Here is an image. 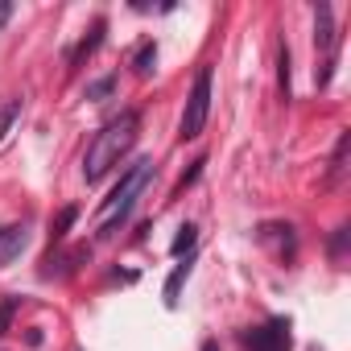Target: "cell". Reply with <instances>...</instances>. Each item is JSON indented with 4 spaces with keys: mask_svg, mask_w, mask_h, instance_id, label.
Instances as JSON below:
<instances>
[{
    "mask_svg": "<svg viewBox=\"0 0 351 351\" xmlns=\"http://www.w3.org/2000/svg\"><path fill=\"white\" fill-rule=\"evenodd\" d=\"M75 219H79V211H75V207H66V211L58 215V223H54V240H62V236H66V228H71Z\"/></svg>",
    "mask_w": 351,
    "mask_h": 351,
    "instance_id": "obj_13",
    "label": "cell"
},
{
    "mask_svg": "<svg viewBox=\"0 0 351 351\" xmlns=\"http://www.w3.org/2000/svg\"><path fill=\"white\" fill-rule=\"evenodd\" d=\"M149 182H153V157H136L124 173H120V182H116V191L108 195V203H104V211H99V240H108V236H116L124 223H128V215L136 211V203H141V195L149 191Z\"/></svg>",
    "mask_w": 351,
    "mask_h": 351,
    "instance_id": "obj_2",
    "label": "cell"
},
{
    "mask_svg": "<svg viewBox=\"0 0 351 351\" xmlns=\"http://www.w3.org/2000/svg\"><path fill=\"white\" fill-rule=\"evenodd\" d=\"M203 351H219V343H215V339H207V343H203Z\"/></svg>",
    "mask_w": 351,
    "mask_h": 351,
    "instance_id": "obj_17",
    "label": "cell"
},
{
    "mask_svg": "<svg viewBox=\"0 0 351 351\" xmlns=\"http://www.w3.org/2000/svg\"><path fill=\"white\" fill-rule=\"evenodd\" d=\"M29 244V232L25 228H0V269H9Z\"/></svg>",
    "mask_w": 351,
    "mask_h": 351,
    "instance_id": "obj_5",
    "label": "cell"
},
{
    "mask_svg": "<svg viewBox=\"0 0 351 351\" xmlns=\"http://www.w3.org/2000/svg\"><path fill=\"white\" fill-rule=\"evenodd\" d=\"M186 277H191V261H186V265H178V269L169 273V281H165V306H178V293H182Z\"/></svg>",
    "mask_w": 351,
    "mask_h": 351,
    "instance_id": "obj_7",
    "label": "cell"
},
{
    "mask_svg": "<svg viewBox=\"0 0 351 351\" xmlns=\"http://www.w3.org/2000/svg\"><path fill=\"white\" fill-rule=\"evenodd\" d=\"M207 116H211V66H199V75H195V87H191V95H186V108H182L178 136H182V141H195V136H203V128H207Z\"/></svg>",
    "mask_w": 351,
    "mask_h": 351,
    "instance_id": "obj_3",
    "label": "cell"
},
{
    "mask_svg": "<svg viewBox=\"0 0 351 351\" xmlns=\"http://www.w3.org/2000/svg\"><path fill=\"white\" fill-rule=\"evenodd\" d=\"M112 87H116V79L108 75V79H99V83H91V87H87V99H104Z\"/></svg>",
    "mask_w": 351,
    "mask_h": 351,
    "instance_id": "obj_14",
    "label": "cell"
},
{
    "mask_svg": "<svg viewBox=\"0 0 351 351\" xmlns=\"http://www.w3.org/2000/svg\"><path fill=\"white\" fill-rule=\"evenodd\" d=\"M281 95L289 99V50H281Z\"/></svg>",
    "mask_w": 351,
    "mask_h": 351,
    "instance_id": "obj_16",
    "label": "cell"
},
{
    "mask_svg": "<svg viewBox=\"0 0 351 351\" xmlns=\"http://www.w3.org/2000/svg\"><path fill=\"white\" fill-rule=\"evenodd\" d=\"M153 62H157V46H153V42H145V46L136 50V58H132V71L145 79V75H153Z\"/></svg>",
    "mask_w": 351,
    "mask_h": 351,
    "instance_id": "obj_10",
    "label": "cell"
},
{
    "mask_svg": "<svg viewBox=\"0 0 351 351\" xmlns=\"http://www.w3.org/2000/svg\"><path fill=\"white\" fill-rule=\"evenodd\" d=\"M314 46L318 50H330L335 46V9L330 5H318L314 9Z\"/></svg>",
    "mask_w": 351,
    "mask_h": 351,
    "instance_id": "obj_6",
    "label": "cell"
},
{
    "mask_svg": "<svg viewBox=\"0 0 351 351\" xmlns=\"http://www.w3.org/2000/svg\"><path fill=\"white\" fill-rule=\"evenodd\" d=\"M136 136H141V112H136V108H124L120 116H112V120L91 136V145H87V153H83V178H87V182H99L112 165H120V161L128 157V149L136 145Z\"/></svg>",
    "mask_w": 351,
    "mask_h": 351,
    "instance_id": "obj_1",
    "label": "cell"
},
{
    "mask_svg": "<svg viewBox=\"0 0 351 351\" xmlns=\"http://www.w3.org/2000/svg\"><path fill=\"white\" fill-rule=\"evenodd\" d=\"M104 29H108V21H95V25H91V38H83V46L75 50V62H83V58H91V54L99 50V42H104Z\"/></svg>",
    "mask_w": 351,
    "mask_h": 351,
    "instance_id": "obj_8",
    "label": "cell"
},
{
    "mask_svg": "<svg viewBox=\"0 0 351 351\" xmlns=\"http://www.w3.org/2000/svg\"><path fill=\"white\" fill-rule=\"evenodd\" d=\"M21 116V99H13L5 112H0V136H9V128H13V120Z\"/></svg>",
    "mask_w": 351,
    "mask_h": 351,
    "instance_id": "obj_12",
    "label": "cell"
},
{
    "mask_svg": "<svg viewBox=\"0 0 351 351\" xmlns=\"http://www.w3.org/2000/svg\"><path fill=\"white\" fill-rule=\"evenodd\" d=\"M343 157H347V132L339 136V145H335V157H330V182L343 173Z\"/></svg>",
    "mask_w": 351,
    "mask_h": 351,
    "instance_id": "obj_11",
    "label": "cell"
},
{
    "mask_svg": "<svg viewBox=\"0 0 351 351\" xmlns=\"http://www.w3.org/2000/svg\"><path fill=\"white\" fill-rule=\"evenodd\" d=\"M195 240H199V228H195V223H182L178 236H173V244H169V252H173V256H182V252L195 248Z\"/></svg>",
    "mask_w": 351,
    "mask_h": 351,
    "instance_id": "obj_9",
    "label": "cell"
},
{
    "mask_svg": "<svg viewBox=\"0 0 351 351\" xmlns=\"http://www.w3.org/2000/svg\"><path fill=\"white\" fill-rule=\"evenodd\" d=\"M244 343H248V351H289V322L285 318H273V322L248 330Z\"/></svg>",
    "mask_w": 351,
    "mask_h": 351,
    "instance_id": "obj_4",
    "label": "cell"
},
{
    "mask_svg": "<svg viewBox=\"0 0 351 351\" xmlns=\"http://www.w3.org/2000/svg\"><path fill=\"white\" fill-rule=\"evenodd\" d=\"M13 310H17V298H9L0 306V335H9V322H13Z\"/></svg>",
    "mask_w": 351,
    "mask_h": 351,
    "instance_id": "obj_15",
    "label": "cell"
}]
</instances>
